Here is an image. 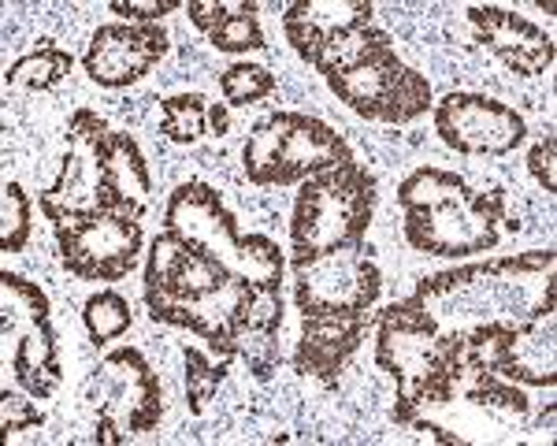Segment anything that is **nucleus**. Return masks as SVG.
I'll list each match as a JSON object with an SVG mask.
<instances>
[{
    "instance_id": "obj_30",
    "label": "nucleus",
    "mask_w": 557,
    "mask_h": 446,
    "mask_svg": "<svg viewBox=\"0 0 557 446\" xmlns=\"http://www.w3.org/2000/svg\"><path fill=\"white\" fill-rule=\"evenodd\" d=\"M278 327H283V287H253L246 332L278 335ZM246 332H242V335H246Z\"/></svg>"
},
{
    "instance_id": "obj_31",
    "label": "nucleus",
    "mask_w": 557,
    "mask_h": 446,
    "mask_svg": "<svg viewBox=\"0 0 557 446\" xmlns=\"http://www.w3.org/2000/svg\"><path fill=\"white\" fill-rule=\"evenodd\" d=\"M238 357L249 364V372L264 383L275 376L278 369V346H275V335H260V332H246L238 338Z\"/></svg>"
},
{
    "instance_id": "obj_21",
    "label": "nucleus",
    "mask_w": 557,
    "mask_h": 446,
    "mask_svg": "<svg viewBox=\"0 0 557 446\" xmlns=\"http://www.w3.org/2000/svg\"><path fill=\"white\" fill-rule=\"evenodd\" d=\"M386 45H394V41H391V34H386L383 26H375V23L357 26V30L343 34V38L331 41L327 49L320 52L317 71H320L323 78H335V75H343V71H349V67L364 64L372 52L386 49Z\"/></svg>"
},
{
    "instance_id": "obj_9",
    "label": "nucleus",
    "mask_w": 557,
    "mask_h": 446,
    "mask_svg": "<svg viewBox=\"0 0 557 446\" xmlns=\"http://www.w3.org/2000/svg\"><path fill=\"white\" fill-rule=\"evenodd\" d=\"M86 395L97 406V443L120 446L146 435L164 417V387L146 354L134 346H115L104 354L101 369L89 376Z\"/></svg>"
},
{
    "instance_id": "obj_8",
    "label": "nucleus",
    "mask_w": 557,
    "mask_h": 446,
    "mask_svg": "<svg viewBox=\"0 0 557 446\" xmlns=\"http://www.w3.org/2000/svg\"><path fill=\"white\" fill-rule=\"evenodd\" d=\"M349 160L354 149L343 134L305 112L264 115L242 146V172L253 186H301L305 178Z\"/></svg>"
},
{
    "instance_id": "obj_18",
    "label": "nucleus",
    "mask_w": 557,
    "mask_h": 446,
    "mask_svg": "<svg viewBox=\"0 0 557 446\" xmlns=\"http://www.w3.org/2000/svg\"><path fill=\"white\" fill-rule=\"evenodd\" d=\"M372 312L364 317H301V338L294 350V369L309 380L335 383L361 350Z\"/></svg>"
},
{
    "instance_id": "obj_1",
    "label": "nucleus",
    "mask_w": 557,
    "mask_h": 446,
    "mask_svg": "<svg viewBox=\"0 0 557 446\" xmlns=\"http://www.w3.org/2000/svg\"><path fill=\"white\" fill-rule=\"evenodd\" d=\"M253 283L201 253L175 231H160L146 257V309L157 324L186 327L212 346L215 357H238Z\"/></svg>"
},
{
    "instance_id": "obj_16",
    "label": "nucleus",
    "mask_w": 557,
    "mask_h": 446,
    "mask_svg": "<svg viewBox=\"0 0 557 446\" xmlns=\"http://www.w3.org/2000/svg\"><path fill=\"white\" fill-rule=\"evenodd\" d=\"M469 23H472V34L483 49H491L498 60H506L517 75L524 78H535L543 75L546 67L554 64V38L535 26L532 20L517 12H506V8H469Z\"/></svg>"
},
{
    "instance_id": "obj_13",
    "label": "nucleus",
    "mask_w": 557,
    "mask_h": 446,
    "mask_svg": "<svg viewBox=\"0 0 557 446\" xmlns=\"http://www.w3.org/2000/svg\"><path fill=\"white\" fill-rule=\"evenodd\" d=\"M141 246L138 216H86L57 227L60 264L83 283H120L138 264Z\"/></svg>"
},
{
    "instance_id": "obj_26",
    "label": "nucleus",
    "mask_w": 557,
    "mask_h": 446,
    "mask_svg": "<svg viewBox=\"0 0 557 446\" xmlns=\"http://www.w3.org/2000/svg\"><path fill=\"white\" fill-rule=\"evenodd\" d=\"M220 89H223L227 109H246V104H257V101H264L268 94H275V75L268 67L242 60V64H231L220 75Z\"/></svg>"
},
{
    "instance_id": "obj_28",
    "label": "nucleus",
    "mask_w": 557,
    "mask_h": 446,
    "mask_svg": "<svg viewBox=\"0 0 557 446\" xmlns=\"http://www.w3.org/2000/svg\"><path fill=\"white\" fill-rule=\"evenodd\" d=\"M469 387V401H475V406H487V409H502V413H513V417H524L528 413V398L524 391L517 387V383L494 376V372H472Z\"/></svg>"
},
{
    "instance_id": "obj_5",
    "label": "nucleus",
    "mask_w": 557,
    "mask_h": 446,
    "mask_svg": "<svg viewBox=\"0 0 557 446\" xmlns=\"http://www.w3.org/2000/svg\"><path fill=\"white\" fill-rule=\"evenodd\" d=\"M164 231H175L209 261L253 287H283L286 253L268 235H242L238 216L223 205L220 190L201 178L178 183L164 205Z\"/></svg>"
},
{
    "instance_id": "obj_24",
    "label": "nucleus",
    "mask_w": 557,
    "mask_h": 446,
    "mask_svg": "<svg viewBox=\"0 0 557 446\" xmlns=\"http://www.w3.org/2000/svg\"><path fill=\"white\" fill-rule=\"evenodd\" d=\"M183 364H186V406H190L194 417H201L209 409V401L215 398L220 383L227 380L231 361L227 357H205L197 346H186L183 350Z\"/></svg>"
},
{
    "instance_id": "obj_32",
    "label": "nucleus",
    "mask_w": 557,
    "mask_h": 446,
    "mask_svg": "<svg viewBox=\"0 0 557 446\" xmlns=\"http://www.w3.org/2000/svg\"><path fill=\"white\" fill-rule=\"evenodd\" d=\"M112 8L115 15H123L127 23H141V26H157L164 15H172L178 12V0H112Z\"/></svg>"
},
{
    "instance_id": "obj_17",
    "label": "nucleus",
    "mask_w": 557,
    "mask_h": 446,
    "mask_svg": "<svg viewBox=\"0 0 557 446\" xmlns=\"http://www.w3.org/2000/svg\"><path fill=\"white\" fill-rule=\"evenodd\" d=\"M375 15L372 0H298L286 4L283 12V34L294 45V52L309 67H317L320 52L343 34L368 26Z\"/></svg>"
},
{
    "instance_id": "obj_27",
    "label": "nucleus",
    "mask_w": 557,
    "mask_h": 446,
    "mask_svg": "<svg viewBox=\"0 0 557 446\" xmlns=\"http://www.w3.org/2000/svg\"><path fill=\"white\" fill-rule=\"evenodd\" d=\"M34 235V209L30 194L20 183H4V205H0V249L23 253Z\"/></svg>"
},
{
    "instance_id": "obj_2",
    "label": "nucleus",
    "mask_w": 557,
    "mask_h": 446,
    "mask_svg": "<svg viewBox=\"0 0 557 446\" xmlns=\"http://www.w3.org/2000/svg\"><path fill=\"white\" fill-rule=\"evenodd\" d=\"M398 205L406 212L401 220L406 243L417 253L446 257V261L491 253L502 243V231L517 227L509 223L502 186L475 190L461 175L428 164L401 178Z\"/></svg>"
},
{
    "instance_id": "obj_7",
    "label": "nucleus",
    "mask_w": 557,
    "mask_h": 446,
    "mask_svg": "<svg viewBox=\"0 0 557 446\" xmlns=\"http://www.w3.org/2000/svg\"><path fill=\"white\" fill-rule=\"evenodd\" d=\"M108 123L97 112L78 109L64 134V160L49 190H41V216L57 227L86 216H138L141 205L123 198L108 160Z\"/></svg>"
},
{
    "instance_id": "obj_33",
    "label": "nucleus",
    "mask_w": 557,
    "mask_h": 446,
    "mask_svg": "<svg viewBox=\"0 0 557 446\" xmlns=\"http://www.w3.org/2000/svg\"><path fill=\"white\" fill-rule=\"evenodd\" d=\"M528 172H532V178L546 194H557V138L554 134H546V138H539L532 146V153H528Z\"/></svg>"
},
{
    "instance_id": "obj_35",
    "label": "nucleus",
    "mask_w": 557,
    "mask_h": 446,
    "mask_svg": "<svg viewBox=\"0 0 557 446\" xmlns=\"http://www.w3.org/2000/svg\"><path fill=\"white\" fill-rule=\"evenodd\" d=\"M412 424H417L420 432H428L431 439H438V443H465L461 435H446V432H443V428H438V424H424V421H412Z\"/></svg>"
},
{
    "instance_id": "obj_10",
    "label": "nucleus",
    "mask_w": 557,
    "mask_h": 446,
    "mask_svg": "<svg viewBox=\"0 0 557 446\" xmlns=\"http://www.w3.org/2000/svg\"><path fill=\"white\" fill-rule=\"evenodd\" d=\"M0 327L15 338L12 376L34 398H52L64 383L49 294L15 272H0Z\"/></svg>"
},
{
    "instance_id": "obj_3",
    "label": "nucleus",
    "mask_w": 557,
    "mask_h": 446,
    "mask_svg": "<svg viewBox=\"0 0 557 446\" xmlns=\"http://www.w3.org/2000/svg\"><path fill=\"white\" fill-rule=\"evenodd\" d=\"M375 364L398 387V424H412L424 406H450L465 380L461 338L412 294L375 312Z\"/></svg>"
},
{
    "instance_id": "obj_15",
    "label": "nucleus",
    "mask_w": 557,
    "mask_h": 446,
    "mask_svg": "<svg viewBox=\"0 0 557 446\" xmlns=\"http://www.w3.org/2000/svg\"><path fill=\"white\" fill-rule=\"evenodd\" d=\"M168 38L164 26H141V23H104L94 30L89 49L83 57L86 75L104 89L134 86L164 60Z\"/></svg>"
},
{
    "instance_id": "obj_6",
    "label": "nucleus",
    "mask_w": 557,
    "mask_h": 446,
    "mask_svg": "<svg viewBox=\"0 0 557 446\" xmlns=\"http://www.w3.org/2000/svg\"><path fill=\"white\" fill-rule=\"evenodd\" d=\"M375 216V175L357 160L305 178L290 216V264L364 246Z\"/></svg>"
},
{
    "instance_id": "obj_11",
    "label": "nucleus",
    "mask_w": 557,
    "mask_h": 446,
    "mask_svg": "<svg viewBox=\"0 0 557 446\" xmlns=\"http://www.w3.org/2000/svg\"><path fill=\"white\" fill-rule=\"evenodd\" d=\"M327 86L338 104L375 123H412L435 104L431 83L394 52V45L372 52L364 64L327 78Z\"/></svg>"
},
{
    "instance_id": "obj_14",
    "label": "nucleus",
    "mask_w": 557,
    "mask_h": 446,
    "mask_svg": "<svg viewBox=\"0 0 557 446\" xmlns=\"http://www.w3.org/2000/svg\"><path fill=\"white\" fill-rule=\"evenodd\" d=\"M435 134L461 157H506L528 138V120L487 94H446L435 104Z\"/></svg>"
},
{
    "instance_id": "obj_29",
    "label": "nucleus",
    "mask_w": 557,
    "mask_h": 446,
    "mask_svg": "<svg viewBox=\"0 0 557 446\" xmlns=\"http://www.w3.org/2000/svg\"><path fill=\"white\" fill-rule=\"evenodd\" d=\"M45 424V413L38 406H34V395H20V391L8 387L4 395H0V428H4V439H12V435L20 432H30V428H41Z\"/></svg>"
},
{
    "instance_id": "obj_19",
    "label": "nucleus",
    "mask_w": 557,
    "mask_h": 446,
    "mask_svg": "<svg viewBox=\"0 0 557 446\" xmlns=\"http://www.w3.org/2000/svg\"><path fill=\"white\" fill-rule=\"evenodd\" d=\"M257 12H260V4H253V0H238V4H227V0H190V4H186L190 23L212 41V49H220V52L264 49V30H260Z\"/></svg>"
},
{
    "instance_id": "obj_4",
    "label": "nucleus",
    "mask_w": 557,
    "mask_h": 446,
    "mask_svg": "<svg viewBox=\"0 0 557 446\" xmlns=\"http://www.w3.org/2000/svg\"><path fill=\"white\" fill-rule=\"evenodd\" d=\"M557 268L554 249H532L517 257H494V261L450 268V272L428 275L417 283L412 298L431 309V317L461 338L465 332L491 320H528L517 312V294L528 290V280H543Z\"/></svg>"
},
{
    "instance_id": "obj_12",
    "label": "nucleus",
    "mask_w": 557,
    "mask_h": 446,
    "mask_svg": "<svg viewBox=\"0 0 557 446\" xmlns=\"http://www.w3.org/2000/svg\"><path fill=\"white\" fill-rule=\"evenodd\" d=\"M383 272L372 249H338L320 261L294 268V301L301 317H364L375 309Z\"/></svg>"
},
{
    "instance_id": "obj_25",
    "label": "nucleus",
    "mask_w": 557,
    "mask_h": 446,
    "mask_svg": "<svg viewBox=\"0 0 557 446\" xmlns=\"http://www.w3.org/2000/svg\"><path fill=\"white\" fill-rule=\"evenodd\" d=\"M160 131L178 146H190L209 131V101L201 94H175L160 104Z\"/></svg>"
},
{
    "instance_id": "obj_23",
    "label": "nucleus",
    "mask_w": 557,
    "mask_h": 446,
    "mask_svg": "<svg viewBox=\"0 0 557 446\" xmlns=\"http://www.w3.org/2000/svg\"><path fill=\"white\" fill-rule=\"evenodd\" d=\"M83 324L89 332V343L101 350V346L115 343L131 332V301L120 290H97L86 298L83 306Z\"/></svg>"
},
{
    "instance_id": "obj_22",
    "label": "nucleus",
    "mask_w": 557,
    "mask_h": 446,
    "mask_svg": "<svg viewBox=\"0 0 557 446\" xmlns=\"http://www.w3.org/2000/svg\"><path fill=\"white\" fill-rule=\"evenodd\" d=\"M108 160H112L115 183H120L123 198H131L134 205L146 209V198L152 194V175L149 164L141 157V146L123 131H108Z\"/></svg>"
},
{
    "instance_id": "obj_20",
    "label": "nucleus",
    "mask_w": 557,
    "mask_h": 446,
    "mask_svg": "<svg viewBox=\"0 0 557 446\" xmlns=\"http://www.w3.org/2000/svg\"><path fill=\"white\" fill-rule=\"evenodd\" d=\"M71 64H75V60H71L67 49H60L57 41H38L30 52H23L15 64H8L4 83L12 89H34V94H41V89L64 83L71 75Z\"/></svg>"
},
{
    "instance_id": "obj_34",
    "label": "nucleus",
    "mask_w": 557,
    "mask_h": 446,
    "mask_svg": "<svg viewBox=\"0 0 557 446\" xmlns=\"http://www.w3.org/2000/svg\"><path fill=\"white\" fill-rule=\"evenodd\" d=\"M227 104H209V127L212 134H227Z\"/></svg>"
}]
</instances>
